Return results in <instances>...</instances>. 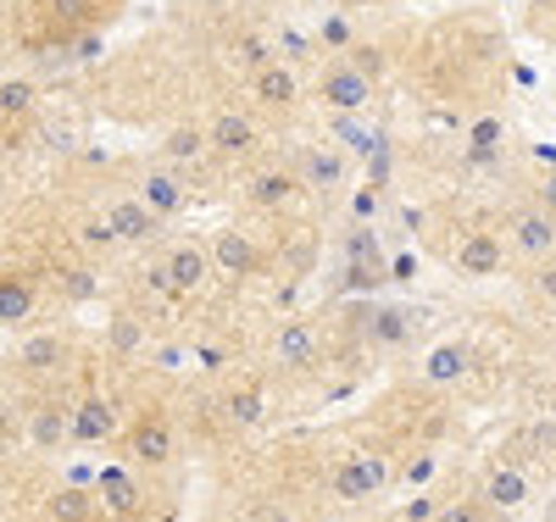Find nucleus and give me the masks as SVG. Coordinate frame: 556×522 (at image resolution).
<instances>
[{"instance_id":"1","label":"nucleus","mask_w":556,"mask_h":522,"mask_svg":"<svg viewBox=\"0 0 556 522\" xmlns=\"http://www.w3.org/2000/svg\"><path fill=\"white\" fill-rule=\"evenodd\" d=\"M317 94H323L334 112H362L367 101H374V78H367L362 67H351V62H334L329 73L317 78Z\"/></svg>"},{"instance_id":"2","label":"nucleus","mask_w":556,"mask_h":522,"mask_svg":"<svg viewBox=\"0 0 556 522\" xmlns=\"http://www.w3.org/2000/svg\"><path fill=\"white\" fill-rule=\"evenodd\" d=\"M506 240H513L518 256H551L556 251V212L551 206H523L513 222H506Z\"/></svg>"},{"instance_id":"3","label":"nucleus","mask_w":556,"mask_h":522,"mask_svg":"<svg viewBox=\"0 0 556 522\" xmlns=\"http://www.w3.org/2000/svg\"><path fill=\"white\" fill-rule=\"evenodd\" d=\"M384 479H390V467H384L379 456H351V461H340V472H334V495L356 506V500H367V495H379Z\"/></svg>"},{"instance_id":"4","label":"nucleus","mask_w":556,"mask_h":522,"mask_svg":"<svg viewBox=\"0 0 556 522\" xmlns=\"http://www.w3.org/2000/svg\"><path fill=\"white\" fill-rule=\"evenodd\" d=\"M456 272H462V278H490V272H501V233H490V228L468 233V240L456 245Z\"/></svg>"},{"instance_id":"5","label":"nucleus","mask_w":556,"mask_h":522,"mask_svg":"<svg viewBox=\"0 0 556 522\" xmlns=\"http://www.w3.org/2000/svg\"><path fill=\"white\" fill-rule=\"evenodd\" d=\"M212 262L228 272V278H251L256 272V245H251V233H240V228H223L217 240H212Z\"/></svg>"},{"instance_id":"6","label":"nucleus","mask_w":556,"mask_h":522,"mask_svg":"<svg viewBox=\"0 0 556 522\" xmlns=\"http://www.w3.org/2000/svg\"><path fill=\"white\" fill-rule=\"evenodd\" d=\"M128 445H134V456L146 461V467H167L173 461V429H167L156 411H146V417L134 422V440Z\"/></svg>"},{"instance_id":"7","label":"nucleus","mask_w":556,"mask_h":522,"mask_svg":"<svg viewBox=\"0 0 556 522\" xmlns=\"http://www.w3.org/2000/svg\"><path fill=\"white\" fill-rule=\"evenodd\" d=\"M251 89H256V101H262V106H273V112H290V106H295V94H301L295 73H290V67H278V62L256 67Z\"/></svg>"},{"instance_id":"8","label":"nucleus","mask_w":556,"mask_h":522,"mask_svg":"<svg viewBox=\"0 0 556 522\" xmlns=\"http://www.w3.org/2000/svg\"><path fill=\"white\" fill-rule=\"evenodd\" d=\"M317 356V334H312V322H285L273 334V361L278 367H312Z\"/></svg>"},{"instance_id":"9","label":"nucleus","mask_w":556,"mask_h":522,"mask_svg":"<svg viewBox=\"0 0 556 522\" xmlns=\"http://www.w3.org/2000/svg\"><path fill=\"white\" fill-rule=\"evenodd\" d=\"M345 173H351V162H345L334 145H312V151L301 156V178H306V189H340Z\"/></svg>"},{"instance_id":"10","label":"nucleus","mask_w":556,"mask_h":522,"mask_svg":"<svg viewBox=\"0 0 556 522\" xmlns=\"http://www.w3.org/2000/svg\"><path fill=\"white\" fill-rule=\"evenodd\" d=\"M206 267H212V256L201 245H173L167 251V272H173V290L178 295H195L201 283H206Z\"/></svg>"},{"instance_id":"11","label":"nucleus","mask_w":556,"mask_h":522,"mask_svg":"<svg viewBox=\"0 0 556 522\" xmlns=\"http://www.w3.org/2000/svg\"><path fill=\"white\" fill-rule=\"evenodd\" d=\"M139 189H146L139 201H146L156 217H173V212H184V178H178V173H167V167H151Z\"/></svg>"},{"instance_id":"12","label":"nucleus","mask_w":556,"mask_h":522,"mask_svg":"<svg viewBox=\"0 0 556 522\" xmlns=\"http://www.w3.org/2000/svg\"><path fill=\"white\" fill-rule=\"evenodd\" d=\"M206 133H212V151H223V156H245V151L256 145V128H251V117H240V112H223Z\"/></svg>"},{"instance_id":"13","label":"nucleus","mask_w":556,"mask_h":522,"mask_svg":"<svg viewBox=\"0 0 556 522\" xmlns=\"http://www.w3.org/2000/svg\"><path fill=\"white\" fill-rule=\"evenodd\" d=\"M106 217L117 222V233H123V245H146L151 233H156V212H151L146 201H117V206H112Z\"/></svg>"},{"instance_id":"14","label":"nucleus","mask_w":556,"mask_h":522,"mask_svg":"<svg viewBox=\"0 0 556 522\" xmlns=\"http://www.w3.org/2000/svg\"><path fill=\"white\" fill-rule=\"evenodd\" d=\"M112 429H117V417H112V406H106V400H84V406L73 411V440H78V445L112 440Z\"/></svg>"},{"instance_id":"15","label":"nucleus","mask_w":556,"mask_h":522,"mask_svg":"<svg viewBox=\"0 0 556 522\" xmlns=\"http://www.w3.org/2000/svg\"><path fill=\"white\" fill-rule=\"evenodd\" d=\"M484 500H490V506H501V511L523 506V500H529L523 472H518V467H495V472H490V484H484Z\"/></svg>"},{"instance_id":"16","label":"nucleus","mask_w":556,"mask_h":522,"mask_svg":"<svg viewBox=\"0 0 556 522\" xmlns=\"http://www.w3.org/2000/svg\"><path fill=\"white\" fill-rule=\"evenodd\" d=\"M67 434H73V417H62L56 406H39V411L28 417V440H34L39 450H56Z\"/></svg>"},{"instance_id":"17","label":"nucleus","mask_w":556,"mask_h":522,"mask_svg":"<svg viewBox=\"0 0 556 522\" xmlns=\"http://www.w3.org/2000/svg\"><path fill=\"white\" fill-rule=\"evenodd\" d=\"M162 151H167V162H190V167H195V162L212 151V133H201V128H173Z\"/></svg>"},{"instance_id":"18","label":"nucleus","mask_w":556,"mask_h":522,"mask_svg":"<svg viewBox=\"0 0 556 522\" xmlns=\"http://www.w3.org/2000/svg\"><path fill=\"white\" fill-rule=\"evenodd\" d=\"M424 372H429V384H456V378L468 372V351H462V345H440V351H429Z\"/></svg>"},{"instance_id":"19","label":"nucleus","mask_w":556,"mask_h":522,"mask_svg":"<svg viewBox=\"0 0 556 522\" xmlns=\"http://www.w3.org/2000/svg\"><path fill=\"white\" fill-rule=\"evenodd\" d=\"M62 356H67V340H62V334H34V340L23 345V367H28V372H51Z\"/></svg>"},{"instance_id":"20","label":"nucleus","mask_w":556,"mask_h":522,"mask_svg":"<svg viewBox=\"0 0 556 522\" xmlns=\"http://www.w3.org/2000/svg\"><path fill=\"white\" fill-rule=\"evenodd\" d=\"M28 311H34V290L23 278H7L0 283V322H28Z\"/></svg>"},{"instance_id":"21","label":"nucleus","mask_w":556,"mask_h":522,"mask_svg":"<svg viewBox=\"0 0 556 522\" xmlns=\"http://www.w3.org/2000/svg\"><path fill=\"white\" fill-rule=\"evenodd\" d=\"M412 334V311H374V328H367V340H374V345H401Z\"/></svg>"},{"instance_id":"22","label":"nucleus","mask_w":556,"mask_h":522,"mask_svg":"<svg viewBox=\"0 0 556 522\" xmlns=\"http://www.w3.org/2000/svg\"><path fill=\"white\" fill-rule=\"evenodd\" d=\"M290 195H295V178H290V173H262V178L251 183V201H256V206H285Z\"/></svg>"},{"instance_id":"23","label":"nucleus","mask_w":556,"mask_h":522,"mask_svg":"<svg viewBox=\"0 0 556 522\" xmlns=\"http://www.w3.org/2000/svg\"><path fill=\"white\" fill-rule=\"evenodd\" d=\"M78 245L106 256L112 245H123V233H117V222H112V217H89V222H78Z\"/></svg>"},{"instance_id":"24","label":"nucleus","mask_w":556,"mask_h":522,"mask_svg":"<svg viewBox=\"0 0 556 522\" xmlns=\"http://www.w3.org/2000/svg\"><path fill=\"white\" fill-rule=\"evenodd\" d=\"M101 500L112 511H139V495H134V484L123 479V472H101Z\"/></svg>"},{"instance_id":"25","label":"nucleus","mask_w":556,"mask_h":522,"mask_svg":"<svg viewBox=\"0 0 556 522\" xmlns=\"http://www.w3.org/2000/svg\"><path fill=\"white\" fill-rule=\"evenodd\" d=\"M28 106H34V84L28 78H7V84H0V112H7V123L23 117Z\"/></svg>"},{"instance_id":"26","label":"nucleus","mask_w":556,"mask_h":522,"mask_svg":"<svg viewBox=\"0 0 556 522\" xmlns=\"http://www.w3.org/2000/svg\"><path fill=\"white\" fill-rule=\"evenodd\" d=\"M96 500H101V489H96V495L62 489V495H51V517H89V511H96Z\"/></svg>"},{"instance_id":"27","label":"nucleus","mask_w":556,"mask_h":522,"mask_svg":"<svg viewBox=\"0 0 556 522\" xmlns=\"http://www.w3.org/2000/svg\"><path fill=\"white\" fill-rule=\"evenodd\" d=\"M228 417H235L240 429H256V422H262V395H256V390H240V395H228Z\"/></svg>"},{"instance_id":"28","label":"nucleus","mask_w":556,"mask_h":522,"mask_svg":"<svg viewBox=\"0 0 556 522\" xmlns=\"http://www.w3.org/2000/svg\"><path fill=\"white\" fill-rule=\"evenodd\" d=\"M345 62H351V67H362L367 78H379V73H384V51H379V44H351Z\"/></svg>"},{"instance_id":"29","label":"nucleus","mask_w":556,"mask_h":522,"mask_svg":"<svg viewBox=\"0 0 556 522\" xmlns=\"http://www.w3.org/2000/svg\"><path fill=\"white\" fill-rule=\"evenodd\" d=\"M345 256H351V262H384V251H379V240H374V228H362V233H351V245H345Z\"/></svg>"},{"instance_id":"30","label":"nucleus","mask_w":556,"mask_h":522,"mask_svg":"<svg viewBox=\"0 0 556 522\" xmlns=\"http://www.w3.org/2000/svg\"><path fill=\"white\" fill-rule=\"evenodd\" d=\"M273 51H278V44H267V39H256V34H245V39H240V62H245V67H267V62H273Z\"/></svg>"},{"instance_id":"31","label":"nucleus","mask_w":556,"mask_h":522,"mask_svg":"<svg viewBox=\"0 0 556 522\" xmlns=\"http://www.w3.org/2000/svg\"><path fill=\"white\" fill-rule=\"evenodd\" d=\"M112 345H117L123 356H134L139 345H146V340H139V322H134V317H117V322H112Z\"/></svg>"},{"instance_id":"32","label":"nucleus","mask_w":556,"mask_h":522,"mask_svg":"<svg viewBox=\"0 0 556 522\" xmlns=\"http://www.w3.org/2000/svg\"><path fill=\"white\" fill-rule=\"evenodd\" d=\"M379 206H384V201H379V189H356V195H351V212H356L362 222H374Z\"/></svg>"},{"instance_id":"33","label":"nucleus","mask_w":556,"mask_h":522,"mask_svg":"<svg viewBox=\"0 0 556 522\" xmlns=\"http://www.w3.org/2000/svg\"><path fill=\"white\" fill-rule=\"evenodd\" d=\"M495 145H501V117L473 123V151H495Z\"/></svg>"},{"instance_id":"34","label":"nucleus","mask_w":556,"mask_h":522,"mask_svg":"<svg viewBox=\"0 0 556 522\" xmlns=\"http://www.w3.org/2000/svg\"><path fill=\"white\" fill-rule=\"evenodd\" d=\"M278 51H285L290 62H301V56H306V39H301L295 28H278Z\"/></svg>"},{"instance_id":"35","label":"nucleus","mask_w":556,"mask_h":522,"mask_svg":"<svg viewBox=\"0 0 556 522\" xmlns=\"http://www.w3.org/2000/svg\"><path fill=\"white\" fill-rule=\"evenodd\" d=\"M323 44H351V23L345 17H329V23H323Z\"/></svg>"},{"instance_id":"36","label":"nucleus","mask_w":556,"mask_h":522,"mask_svg":"<svg viewBox=\"0 0 556 522\" xmlns=\"http://www.w3.org/2000/svg\"><path fill=\"white\" fill-rule=\"evenodd\" d=\"M67 295L73 301H89V295H96V278H89V272H67Z\"/></svg>"},{"instance_id":"37","label":"nucleus","mask_w":556,"mask_h":522,"mask_svg":"<svg viewBox=\"0 0 556 522\" xmlns=\"http://www.w3.org/2000/svg\"><path fill=\"white\" fill-rule=\"evenodd\" d=\"M96 56H101V34H84L73 44V62H96Z\"/></svg>"},{"instance_id":"38","label":"nucleus","mask_w":556,"mask_h":522,"mask_svg":"<svg viewBox=\"0 0 556 522\" xmlns=\"http://www.w3.org/2000/svg\"><path fill=\"white\" fill-rule=\"evenodd\" d=\"M534 290H540L545 301H556V262H545V267L534 272Z\"/></svg>"},{"instance_id":"39","label":"nucleus","mask_w":556,"mask_h":522,"mask_svg":"<svg viewBox=\"0 0 556 522\" xmlns=\"http://www.w3.org/2000/svg\"><path fill=\"white\" fill-rule=\"evenodd\" d=\"M390 278H395V283H412V278H417V256H395V262H390Z\"/></svg>"},{"instance_id":"40","label":"nucleus","mask_w":556,"mask_h":522,"mask_svg":"<svg viewBox=\"0 0 556 522\" xmlns=\"http://www.w3.org/2000/svg\"><path fill=\"white\" fill-rule=\"evenodd\" d=\"M429 472H434V456H417V461L406 467V484H424V479H429Z\"/></svg>"},{"instance_id":"41","label":"nucleus","mask_w":556,"mask_h":522,"mask_svg":"<svg viewBox=\"0 0 556 522\" xmlns=\"http://www.w3.org/2000/svg\"><path fill=\"white\" fill-rule=\"evenodd\" d=\"M401 517H417V522H424V517H434V500H406Z\"/></svg>"},{"instance_id":"42","label":"nucleus","mask_w":556,"mask_h":522,"mask_svg":"<svg viewBox=\"0 0 556 522\" xmlns=\"http://www.w3.org/2000/svg\"><path fill=\"white\" fill-rule=\"evenodd\" d=\"M540 206H551V212H556V173L540 183Z\"/></svg>"},{"instance_id":"43","label":"nucleus","mask_w":556,"mask_h":522,"mask_svg":"<svg viewBox=\"0 0 556 522\" xmlns=\"http://www.w3.org/2000/svg\"><path fill=\"white\" fill-rule=\"evenodd\" d=\"M534 162H540V167H551V173H556V145H534Z\"/></svg>"},{"instance_id":"44","label":"nucleus","mask_w":556,"mask_h":522,"mask_svg":"<svg viewBox=\"0 0 556 522\" xmlns=\"http://www.w3.org/2000/svg\"><path fill=\"white\" fill-rule=\"evenodd\" d=\"M545 411H551V422H556V395H551V406H545Z\"/></svg>"},{"instance_id":"45","label":"nucleus","mask_w":556,"mask_h":522,"mask_svg":"<svg viewBox=\"0 0 556 522\" xmlns=\"http://www.w3.org/2000/svg\"><path fill=\"white\" fill-rule=\"evenodd\" d=\"M312 7H317V0H312Z\"/></svg>"}]
</instances>
